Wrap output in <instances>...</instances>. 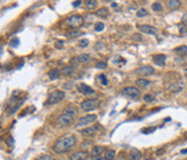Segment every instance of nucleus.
<instances>
[{
    "mask_svg": "<svg viewBox=\"0 0 187 160\" xmlns=\"http://www.w3.org/2000/svg\"><path fill=\"white\" fill-rule=\"evenodd\" d=\"M76 143H77V140L74 135H65L55 140L52 149L55 153L61 154V153H66V152L71 151L72 149H74Z\"/></svg>",
    "mask_w": 187,
    "mask_h": 160,
    "instance_id": "f257e3e1",
    "label": "nucleus"
},
{
    "mask_svg": "<svg viewBox=\"0 0 187 160\" xmlns=\"http://www.w3.org/2000/svg\"><path fill=\"white\" fill-rule=\"evenodd\" d=\"M84 23V19L82 15H71L69 18H67L65 20V24L68 27V28H72V29H76V28H80L81 26H83Z\"/></svg>",
    "mask_w": 187,
    "mask_h": 160,
    "instance_id": "f03ea898",
    "label": "nucleus"
},
{
    "mask_svg": "<svg viewBox=\"0 0 187 160\" xmlns=\"http://www.w3.org/2000/svg\"><path fill=\"white\" fill-rule=\"evenodd\" d=\"M64 99H65V92L64 90L55 89V90H52L49 94L46 105H55V103L60 102L61 100H64Z\"/></svg>",
    "mask_w": 187,
    "mask_h": 160,
    "instance_id": "7ed1b4c3",
    "label": "nucleus"
},
{
    "mask_svg": "<svg viewBox=\"0 0 187 160\" xmlns=\"http://www.w3.org/2000/svg\"><path fill=\"white\" fill-rule=\"evenodd\" d=\"M100 105V100L98 99H85L80 103V108L84 111H90L96 109Z\"/></svg>",
    "mask_w": 187,
    "mask_h": 160,
    "instance_id": "20e7f679",
    "label": "nucleus"
},
{
    "mask_svg": "<svg viewBox=\"0 0 187 160\" xmlns=\"http://www.w3.org/2000/svg\"><path fill=\"white\" fill-rule=\"evenodd\" d=\"M73 122H74V116L62 113L61 115L58 116V118L55 121V124L58 126H67V125H71Z\"/></svg>",
    "mask_w": 187,
    "mask_h": 160,
    "instance_id": "39448f33",
    "label": "nucleus"
},
{
    "mask_svg": "<svg viewBox=\"0 0 187 160\" xmlns=\"http://www.w3.org/2000/svg\"><path fill=\"white\" fill-rule=\"evenodd\" d=\"M121 93L124 95H126V97H130L132 99H138L140 95H141V92L138 87H134V86H128V87H125Z\"/></svg>",
    "mask_w": 187,
    "mask_h": 160,
    "instance_id": "423d86ee",
    "label": "nucleus"
},
{
    "mask_svg": "<svg viewBox=\"0 0 187 160\" xmlns=\"http://www.w3.org/2000/svg\"><path fill=\"white\" fill-rule=\"evenodd\" d=\"M95 121H97V115L95 114H90V115H85L84 117H81L79 121H77V128L80 126H87L91 123H94Z\"/></svg>",
    "mask_w": 187,
    "mask_h": 160,
    "instance_id": "0eeeda50",
    "label": "nucleus"
},
{
    "mask_svg": "<svg viewBox=\"0 0 187 160\" xmlns=\"http://www.w3.org/2000/svg\"><path fill=\"white\" fill-rule=\"evenodd\" d=\"M102 129H103V128L101 125H98V124L90 125V126H87V128H84V129L80 130V134H82L84 136H94V135L98 134V131L102 130Z\"/></svg>",
    "mask_w": 187,
    "mask_h": 160,
    "instance_id": "6e6552de",
    "label": "nucleus"
},
{
    "mask_svg": "<svg viewBox=\"0 0 187 160\" xmlns=\"http://www.w3.org/2000/svg\"><path fill=\"white\" fill-rule=\"evenodd\" d=\"M135 73L141 76V77H148V76H151L155 73V69L147 65V66H142V68H139L135 70Z\"/></svg>",
    "mask_w": 187,
    "mask_h": 160,
    "instance_id": "1a4fd4ad",
    "label": "nucleus"
},
{
    "mask_svg": "<svg viewBox=\"0 0 187 160\" xmlns=\"http://www.w3.org/2000/svg\"><path fill=\"white\" fill-rule=\"evenodd\" d=\"M138 28L143 34H148V35H156L157 34V29L152 26H149V24H139Z\"/></svg>",
    "mask_w": 187,
    "mask_h": 160,
    "instance_id": "9d476101",
    "label": "nucleus"
},
{
    "mask_svg": "<svg viewBox=\"0 0 187 160\" xmlns=\"http://www.w3.org/2000/svg\"><path fill=\"white\" fill-rule=\"evenodd\" d=\"M77 90L83 94V95H92V94H95V90H94L90 86L85 85V84H80L77 85Z\"/></svg>",
    "mask_w": 187,
    "mask_h": 160,
    "instance_id": "9b49d317",
    "label": "nucleus"
},
{
    "mask_svg": "<svg viewBox=\"0 0 187 160\" xmlns=\"http://www.w3.org/2000/svg\"><path fill=\"white\" fill-rule=\"evenodd\" d=\"M184 86H185V84L182 81H178V82L171 84L170 87H169V92L172 93V94H177V93H179V92H181L184 89Z\"/></svg>",
    "mask_w": 187,
    "mask_h": 160,
    "instance_id": "f8f14e48",
    "label": "nucleus"
},
{
    "mask_svg": "<svg viewBox=\"0 0 187 160\" xmlns=\"http://www.w3.org/2000/svg\"><path fill=\"white\" fill-rule=\"evenodd\" d=\"M152 60L156 65L158 66H164L165 65V60H166V56L163 53H157V55H154L152 56Z\"/></svg>",
    "mask_w": 187,
    "mask_h": 160,
    "instance_id": "ddd939ff",
    "label": "nucleus"
},
{
    "mask_svg": "<svg viewBox=\"0 0 187 160\" xmlns=\"http://www.w3.org/2000/svg\"><path fill=\"white\" fill-rule=\"evenodd\" d=\"M89 157V153L87 151H77L71 154V160H85Z\"/></svg>",
    "mask_w": 187,
    "mask_h": 160,
    "instance_id": "4468645a",
    "label": "nucleus"
},
{
    "mask_svg": "<svg viewBox=\"0 0 187 160\" xmlns=\"http://www.w3.org/2000/svg\"><path fill=\"white\" fill-rule=\"evenodd\" d=\"M165 4L170 9H177V8H179L181 6L180 0H169V1H166Z\"/></svg>",
    "mask_w": 187,
    "mask_h": 160,
    "instance_id": "2eb2a0df",
    "label": "nucleus"
},
{
    "mask_svg": "<svg viewBox=\"0 0 187 160\" xmlns=\"http://www.w3.org/2000/svg\"><path fill=\"white\" fill-rule=\"evenodd\" d=\"M105 149L103 147V146H94L92 147V150H91V152H90V154H91V157L94 158V157H101V154L103 153V151H104Z\"/></svg>",
    "mask_w": 187,
    "mask_h": 160,
    "instance_id": "dca6fc26",
    "label": "nucleus"
},
{
    "mask_svg": "<svg viewBox=\"0 0 187 160\" xmlns=\"http://www.w3.org/2000/svg\"><path fill=\"white\" fill-rule=\"evenodd\" d=\"M135 84H136V86L140 87V88H147V87L150 86L151 82H150L149 80L144 79V78H140V79H138V80L135 81Z\"/></svg>",
    "mask_w": 187,
    "mask_h": 160,
    "instance_id": "f3484780",
    "label": "nucleus"
},
{
    "mask_svg": "<svg viewBox=\"0 0 187 160\" xmlns=\"http://www.w3.org/2000/svg\"><path fill=\"white\" fill-rule=\"evenodd\" d=\"M109 8L108 7H101V8H98L96 12H95V14L97 15V16H100V18H106L108 15H109Z\"/></svg>",
    "mask_w": 187,
    "mask_h": 160,
    "instance_id": "a211bd4d",
    "label": "nucleus"
},
{
    "mask_svg": "<svg viewBox=\"0 0 187 160\" xmlns=\"http://www.w3.org/2000/svg\"><path fill=\"white\" fill-rule=\"evenodd\" d=\"M60 73H61V72H60L58 69H52V70L49 71L47 76H49V78H50L51 80H57V79L60 77Z\"/></svg>",
    "mask_w": 187,
    "mask_h": 160,
    "instance_id": "6ab92c4d",
    "label": "nucleus"
},
{
    "mask_svg": "<svg viewBox=\"0 0 187 160\" xmlns=\"http://www.w3.org/2000/svg\"><path fill=\"white\" fill-rule=\"evenodd\" d=\"M61 74H64V76H66V77H69V76H72L73 74V72H74V68L71 65V66H64L61 69Z\"/></svg>",
    "mask_w": 187,
    "mask_h": 160,
    "instance_id": "aec40b11",
    "label": "nucleus"
},
{
    "mask_svg": "<svg viewBox=\"0 0 187 160\" xmlns=\"http://www.w3.org/2000/svg\"><path fill=\"white\" fill-rule=\"evenodd\" d=\"M174 52H176L178 56L184 57V56L187 55V47H186V45H180V47H178V48L174 49Z\"/></svg>",
    "mask_w": 187,
    "mask_h": 160,
    "instance_id": "412c9836",
    "label": "nucleus"
},
{
    "mask_svg": "<svg viewBox=\"0 0 187 160\" xmlns=\"http://www.w3.org/2000/svg\"><path fill=\"white\" fill-rule=\"evenodd\" d=\"M142 157V153L139 150H132L130 153V159L131 160H140Z\"/></svg>",
    "mask_w": 187,
    "mask_h": 160,
    "instance_id": "4be33fe9",
    "label": "nucleus"
},
{
    "mask_svg": "<svg viewBox=\"0 0 187 160\" xmlns=\"http://www.w3.org/2000/svg\"><path fill=\"white\" fill-rule=\"evenodd\" d=\"M64 113L65 114H69V115H72V116L75 117L77 115V108H75L74 106H68V107H66L64 109Z\"/></svg>",
    "mask_w": 187,
    "mask_h": 160,
    "instance_id": "5701e85b",
    "label": "nucleus"
},
{
    "mask_svg": "<svg viewBox=\"0 0 187 160\" xmlns=\"http://www.w3.org/2000/svg\"><path fill=\"white\" fill-rule=\"evenodd\" d=\"M85 6L88 9H94L98 6V1L97 0H87L85 1Z\"/></svg>",
    "mask_w": 187,
    "mask_h": 160,
    "instance_id": "b1692460",
    "label": "nucleus"
},
{
    "mask_svg": "<svg viewBox=\"0 0 187 160\" xmlns=\"http://www.w3.org/2000/svg\"><path fill=\"white\" fill-rule=\"evenodd\" d=\"M83 33H82V31H80V30H71V31H68V33L66 34V36L68 38H74V37H77V36H80Z\"/></svg>",
    "mask_w": 187,
    "mask_h": 160,
    "instance_id": "393cba45",
    "label": "nucleus"
},
{
    "mask_svg": "<svg viewBox=\"0 0 187 160\" xmlns=\"http://www.w3.org/2000/svg\"><path fill=\"white\" fill-rule=\"evenodd\" d=\"M76 58H77V60H79L80 64H84V63H87V61L90 59V56H89L88 53H81V55L77 56Z\"/></svg>",
    "mask_w": 187,
    "mask_h": 160,
    "instance_id": "a878e982",
    "label": "nucleus"
},
{
    "mask_svg": "<svg viewBox=\"0 0 187 160\" xmlns=\"http://www.w3.org/2000/svg\"><path fill=\"white\" fill-rule=\"evenodd\" d=\"M114 157H116V151H113V150L105 151V157H104L105 160H113Z\"/></svg>",
    "mask_w": 187,
    "mask_h": 160,
    "instance_id": "bb28decb",
    "label": "nucleus"
},
{
    "mask_svg": "<svg viewBox=\"0 0 187 160\" xmlns=\"http://www.w3.org/2000/svg\"><path fill=\"white\" fill-rule=\"evenodd\" d=\"M151 9L155 11V12H161V11L163 9V6H162L161 3H154V4L151 5Z\"/></svg>",
    "mask_w": 187,
    "mask_h": 160,
    "instance_id": "cd10ccee",
    "label": "nucleus"
},
{
    "mask_svg": "<svg viewBox=\"0 0 187 160\" xmlns=\"http://www.w3.org/2000/svg\"><path fill=\"white\" fill-rule=\"evenodd\" d=\"M147 15H148V11L146 8H140L136 12V16L138 18H143V16H147Z\"/></svg>",
    "mask_w": 187,
    "mask_h": 160,
    "instance_id": "c85d7f7f",
    "label": "nucleus"
},
{
    "mask_svg": "<svg viewBox=\"0 0 187 160\" xmlns=\"http://www.w3.org/2000/svg\"><path fill=\"white\" fill-rule=\"evenodd\" d=\"M36 160H55L54 157L52 155H49V154H43V155H39Z\"/></svg>",
    "mask_w": 187,
    "mask_h": 160,
    "instance_id": "c756f323",
    "label": "nucleus"
},
{
    "mask_svg": "<svg viewBox=\"0 0 187 160\" xmlns=\"http://www.w3.org/2000/svg\"><path fill=\"white\" fill-rule=\"evenodd\" d=\"M143 100H144V102H152L155 100V98H154V95H151V94H146L143 97Z\"/></svg>",
    "mask_w": 187,
    "mask_h": 160,
    "instance_id": "7c9ffc66",
    "label": "nucleus"
},
{
    "mask_svg": "<svg viewBox=\"0 0 187 160\" xmlns=\"http://www.w3.org/2000/svg\"><path fill=\"white\" fill-rule=\"evenodd\" d=\"M98 80H101V82H102V85H104V86H106L108 84H109V81H108V79H106V77L104 76V74H100L98 77Z\"/></svg>",
    "mask_w": 187,
    "mask_h": 160,
    "instance_id": "2f4dec72",
    "label": "nucleus"
},
{
    "mask_svg": "<svg viewBox=\"0 0 187 160\" xmlns=\"http://www.w3.org/2000/svg\"><path fill=\"white\" fill-rule=\"evenodd\" d=\"M104 23H102V22H97L96 24H95V31H103V29H104Z\"/></svg>",
    "mask_w": 187,
    "mask_h": 160,
    "instance_id": "473e14b6",
    "label": "nucleus"
},
{
    "mask_svg": "<svg viewBox=\"0 0 187 160\" xmlns=\"http://www.w3.org/2000/svg\"><path fill=\"white\" fill-rule=\"evenodd\" d=\"M88 44H89V40H87V38H82V40H80V42H79V45H80L81 48H85Z\"/></svg>",
    "mask_w": 187,
    "mask_h": 160,
    "instance_id": "72a5a7b5",
    "label": "nucleus"
},
{
    "mask_svg": "<svg viewBox=\"0 0 187 160\" xmlns=\"http://www.w3.org/2000/svg\"><path fill=\"white\" fill-rule=\"evenodd\" d=\"M106 63H104V61H98L97 64H96V68L97 69H100V70H104V69H106Z\"/></svg>",
    "mask_w": 187,
    "mask_h": 160,
    "instance_id": "f704fd0d",
    "label": "nucleus"
},
{
    "mask_svg": "<svg viewBox=\"0 0 187 160\" xmlns=\"http://www.w3.org/2000/svg\"><path fill=\"white\" fill-rule=\"evenodd\" d=\"M179 31H180V34L185 35V34L187 33V27H186L185 24H181V26H179Z\"/></svg>",
    "mask_w": 187,
    "mask_h": 160,
    "instance_id": "c9c22d12",
    "label": "nucleus"
},
{
    "mask_svg": "<svg viewBox=\"0 0 187 160\" xmlns=\"http://www.w3.org/2000/svg\"><path fill=\"white\" fill-rule=\"evenodd\" d=\"M117 160H127V155L125 154V153H122V152H120L117 155Z\"/></svg>",
    "mask_w": 187,
    "mask_h": 160,
    "instance_id": "e433bc0d",
    "label": "nucleus"
},
{
    "mask_svg": "<svg viewBox=\"0 0 187 160\" xmlns=\"http://www.w3.org/2000/svg\"><path fill=\"white\" fill-rule=\"evenodd\" d=\"M62 45H64V41H55L54 42V48H57V49H60Z\"/></svg>",
    "mask_w": 187,
    "mask_h": 160,
    "instance_id": "4c0bfd02",
    "label": "nucleus"
},
{
    "mask_svg": "<svg viewBox=\"0 0 187 160\" xmlns=\"http://www.w3.org/2000/svg\"><path fill=\"white\" fill-rule=\"evenodd\" d=\"M19 43H20L19 40H17V38H14V40L11 41V47H12V48H16V47L19 45Z\"/></svg>",
    "mask_w": 187,
    "mask_h": 160,
    "instance_id": "58836bf2",
    "label": "nucleus"
},
{
    "mask_svg": "<svg viewBox=\"0 0 187 160\" xmlns=\"http://www.w3.org/2000/svg\"><path fill=\"white\" fill-rule=\"evenodd\" d=\"M156 129H155V128H147V129H143L142 130V132L143 134H149V132H152V131H155Z\"/></svg>",
    "mask_w": 187,
    "mask_h": 160,
    "instance_id": "ea45409f",
    "label": "nucleus"
},
{
    "mask_svg": "<svg viewBox=\"0 0 187 160\" xmlns=\"http://www.w3.org/2000/svg\"><path fill=\"white\" fill-rule=\"evenodd\" d=\"M71 63H72V66H73V68H74V65H77V64H80L79 60H77V58H73V59L71 60Z\"/></svg>",
    "mask_w": 187,
    "mask_h": 160,
    "instance_id": "a19ab883",
    "label": "nucleus"
},
{
    "mask_svg": "<svg viewBox=\"0 0 187 160\" xmlns=\"http://www.w3.org/2000/svg\"><path fill=\"white\" fill-rule=\"evenodd\" d=\"M81 4H82L81 0H76V1H73V6H74V7H79Z\"/></svg>",
    "mask_w": 187,
    "mask_h": 160,
    "instance_id": "79ce46f5",
    "label": "nucleus"
},
{
    "mask_svg": "<svg viewBox=\"0 0 187 160\" xmlns=\"http://www.w3.org/2000/svg\"><path fill=\"white\" fill-rule=\"evenodd\" d=\"M133 38H134V40H139V41H141V40H142L141 35H139V34H135V35H133Z\"/></svg>",
    "mask_w": 187,
    "mask_h": 160,
    "instance_id": "37998d69",
    "label": "nucleus"
},
{
    "mask_svg": "<svg viewBox=\"0 0 187 160\" xmlns=\"http://www.w3.org/2000/svg\"><path fill=\"white\" fill-rule=\"evenodd\" d=\"M65 88H66V89H71V88H72V82H67V84H65Z\"/></svg>",
    "mask_w": 187,
    "mask_h": 160,
    "instance_id": "c03bdc74",
    "label": "nucleus"
},
{
    "mask_svg": "<svg viewBox=\"0 0 187 160\" xmlns=\"http://www.w3.org/2000/svg\"><path fill=\"white\" fill-rule=\"evenodd\" d=\"M12 144H13V138H12V137H9V138H8V145H9V146H12Z\"/></svg>",
    "mask_w": 187,
    "mask_h": 160,
    "instance_id": "a18cd8bd",
    "label": "nucleus"
},
{
    "mask_svg": "<svg viewBox=\"0 0 187 160\" xmlns=\"http://www.w3.org/2000/svg\"><path fill=\"white\" fill-rule=\"evenodd\" d=\"M92 160H103V159H102L101 157H94V158H92Z\"/></svg>",
    "mask_w": 187,
    "mask_h": 160,
    "instance_id": "49530a36",
    "label": "nucleus"
},
{
    "mask_svg": "<svg viewBox=\"0 0 187 160\" xmlns=\"http://www.w3.org/2000/svg\"><path fill=\"white\" fill-rule=\"evenodd\" d=\"M111 6H112V7H117V6H118V4H117L116 1H113V3L111 4Z\"/></svg>",
    "mask_w": 187,
    "mask_h": 160,
    "instance_id": "de8ad7c7",
    "label": "nucleus"
},
{
    "mask_svg": "<svg viewBox=\"0 0 187 160\" xmlns=\"http://www.w3.org/2000/svg\"><path fill=\"white\" fill-rule=\"evenodd\" d=\"M181 153H182V154H187V149H184V150H181Z\"/></svg>",
    "mask_w": 187,
    "mask_h": 160,
    "instance_id": "09e8293b",
    "label": "nucleus"
},
{
    "mask_svg": "<svg viewBox=\"0 0 187 160\" xmlns=\"http://www.w3.org/2000/svg\"><path fill=\"white\" fill-rule=\"evenodd\" d=\"M143 160H151L150 158H147V159H143Z\"/></svg>",
    "mask_w": 187,
    "mask_h": 160,
    "instance_id": "8fccbe9b",
    "label": "nucleus"
}]
</instances>
